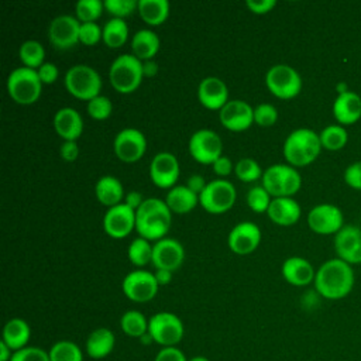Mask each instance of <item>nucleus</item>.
Listing matches in <instances>:
<instances>
[{"label":"nucleus","instance_id":"obj_1","mask_svg":"<svg viewBox=\"0 0 361 361\" xmlns=\"http://www.w3.org/2000/svg\"><path fill=\"white\" fill-rule=\"evenodd\" d=\"M355 276L350 264L340 258L324 261L316 271L314 289L316 292L330 300L345 298L354 286Z\"/></svg>","mask_w":361,"mask_h":361},{"label":"nucleus","instance_id":"obj_2","mask_svg":"<svg viewBox=\"0 0 361 361\" xmlns=\"http://www.w3.org/2000/svg\"><path fill=\"white\" fill-rule=\"evenodd\" d=\"M172 224V212L165 200L147 197L135 212V231L148 241L165 238Z\"/></svg>","mask_w":361,"mask_h":361},{"label":"nucleus","instance_id":"obj_3","mask_svg":"<svg viewBox=\"0 0 361 361\" xmlns=\"http://www.w3.org/2000/svg\"><path fill=\"white\" fill-rule=\"evenodd\" d=\"M322 151L320 137L310 128H296L283 141L282 154L286 162L295 168L310 165Z\"/></svg>","mask_w":361,"mask_h":361},{"label":"nucleus","instance_id":"obj_4","mask_svg":"<svg viewBox=\"0 0 361 361\" xmlns=\"http://www.w3.org/2000/svg\"><path fill=\"white\" fill-rule=\"evenodd\" d=\"M144 79L142 61L133 54L118 55L109 68V82L121 94L135 92Z\"/></svg>","mask_w":361,"mask_h":361},{"label":"nucleus","instance_id":"obj_5","mask_svg":"<svg viewBox=\"0 0 361 361\" xmlns=\"http://www.w3.org/2000/svg\"><path fill=\"white\" fill-rule=\"evenodd\" d=\"M261 185L271 197H293L302 186L299 171L289 164H274L264 169Z\"/></svg>","mask_w":361,"mask_h":361},{"label":"nucleus","instance_id":"obj_6","mask_svg":"<svg viewBox=\"0 0 361 361\" xmlns=\"http://www.w3.org/2000/svg\"><path fill=\"white\" fill-rule=\"evenodd\" d=\"M42 86L37 71L25 66L13 69L6 82V89L11 100L23 106L34 104L41 96Z\"/></svg>","mask_w":361,"mask_h":361},{"label":"nucleus","instance_id":"obj_7","mask_svg":"<svg viewBox=\"0 0 361 361\" xmlns=\"http://www.w3.org/2000/svg\"><path fill=\"white\" fill-rule=\"evenodd\" d=\"M63 85L68 93H71L73 97L89 102L100 94L103 82L94 68L90 65L78 63L66 71Z\"/></svg>","mask_w":361,"mask_h":361},{"label":"nucleus","instance_id":"obj_8","mask_svg":"<svg viewBox=\"0 0 361 361\" xmlns=\"http://www.w3.org/2000/svg\"><path fill=\"white\" fill-rule=\"evenodd\" d=\"M265 86L275 97L289 100L302 90V78L299 72L286 63L272 65L265 73Z\"/></svg>","mask_w":361,"mask_h":361},{"label":"nucleus","instance_id":"obj_9","mask_svg":"<svg viewBox=\"0 0 361 361\" xmlns=\"http://www.w3.org/2000/svg\"><path fill=\"white\" fill-rule=\"evenodd\" d=\"M237 192L230 180L217 178L207 182L199 195V204L210 214H221L228 212L235 203Z\"/></svg>","mask_w":361,"mask_h":361},{"label":"nucleus","instance_id":"obj_10","mask_svg":"<svg viewBox=\"0 0 361 361\" xmlns=\"http://www.w3.org/2000/svg\"><path fill=\"white\" fill-rule=\"evenodd\" d=\"M148 333L161 347H176L183 338L182 320L171 312H158L148 319Z\"/></svg>","mask_w":361,"mask_h":361},{"label":"nucleus","instance_id":"obj_11","mask_svg":"<svg viewBox=\"0 0 361 361\" xmlns=\"http://www.w3.org/2000/svg\"><path fill=\"white\" fill-rule=\"evenodd\" d=\"M188 149L196 162L202 165H213L223 155V142L216 131L200 128L190 135Z\"/></svg>","mask_w":361,"mask_h":361},{"label":"nucleus","instance_id":"obj_12","mask_svg":"<svg viewBox=\"0 0 361 361\" xmlns=\"http://www.w3.org/2000/svg\"><path fill=\"white\" fill-rule=\"evenodd\" d=\"M158 288L159 285L154 276V272L145 269L128 272L121 282L123 293L135 303H145L154 299Z\"/></svg>","mask_w":361,"mask_h":361},{"label":"nucleus","instance_id":"obj_13","mask_svg":"<svg viewBox=\"0 0 361 361\" xmlns=\"http://www.w3.org/2000/svg\"><path fill=\"white\" fill-rule=\"evenodd\" d=\"M113 149L121 162L133 164L144 157L147 151V138L142 131L127 127L116 134L113 140Z\"/></svg>","mask_w":361,"mask_h":361},{"label":"nucleus","instance_id":"obj_14","mask_svg":"<svg viewBox=\"0 0 361 361\" xmlns=\"http://www.w3.org/2000/svg\"><path fill=\"white\" fill-rule=\"evenodd\" d=\"M307 226L316 234H337L344 226V217L340 207L331 203H320L307 213Z\"/></svg>","mask_w":361,"mask_h":361},{"label":"nucleus","instance_id":"obj_15","mask_svg":"<svg viewBox=\"0 0 361 361\" xmlns=\"http://www.w3.org/2000/svg\"><path fill=\"white\" fill-rule=\"evenodd\" d=\"M80 23L75 16L62 14L55 17L48 27V38L54 48L65 51L79 42Z\"/></svg>","mask_w":361,"mask_h":361},{"label":"nucleus","instance_id":"obj_16","mask_svg":"<svg viewBox=\"0 0 361 361\" xmlns=\"http://www.w3.org/2000/svg\"><path fill=\"white\" fill-rule=\"evenodd\" d=\"M179 173V161L172 152H158L149 162V178L157 188L169 190L176 185Z\"/></svg>","mask_w":361,"mask_h":361},{"label":"nucleus","instance_id":"obj_17","mask_svg":"<svg viewBox=\"0 0 361 361\" xmlns=\"http://www.w3.org/2000/svg\"><path fill=\"white\" fill-rule=\"evenodd\" d=\"M103 230L114 240L127 237L133 230H135V212L124 202L109 207L103 216Z\"/></svg>","mask_w":361,"mask_h":361},{"label":"nucleus","instance_id":"obj_18","mask_svg":"<svg viewBox=\"0 0 361 361\" xmlns=\"http://www.w3.org/2000/svg\"><path fill=\"white\" fill-rule=\"evenodd\" d=\"M185 261L183 245L171 237L161 238L152 244V265L155 269H166L175 272Z\"/></svg>","mask_w":361,"mask_h":361},{"label":"nucleus","instance_id":"obj_19","mask_svg":"<svg viewBox=\"0 0 361 361\" xmlns=\"http://www.w3.org/2000/svg\"><path fill=\"white\" fill-rule=\"evenodd\" d=\"M261 228L252 221H240L228 233V248L237 255H248L254 252L261 243Z\"/></svg>","mask_w":361,"mask_h":361},{"label":"nucleus","instance_id":"obj_20","mask_svg":"<svg viewBox=\"0 0 361 361\" xmlns=\"http://www.w3.org/2000/svg\"><path fill=\"white\" fill-rule=\"evenodd\" d=\"M219 120L220 124L228 131H245L254 123V107H251L245 100H228L227 104L219 111Z\"/></svg>","mask_w":361,"mask_h":361},{"label":"nucleus","instance_id":"obj_21","mask_svg":"<svg viewBox=\"0 0 361 361\" xmlns=\"http://www.w3.org/2000/svg\"><path fill=\"white\" fill-rule=\"evenodd\" d=\"M334 250L337 258L350 265L361 264V228L354 224H344L343 228L334 234Z\"/></svg>","mask_w":361,"mask_h":361},{"label":"nucleus","instance_id":"obj_22","mask_svg":"<svg viewBox=\"0 0 361 361\" xmlns=\"http://www.w3.org/2000/svg\"><path fill=\"white\" fill-rule=\"evenodd\" d=\"M197 100L207 110L220 111L228 102V87L217 76H206L197 86Z\"/></svg>","mask_w":361,"mask_h":361},{"label":"nucleus","instance_id":"obj_23","mask_svg":"<svg viewBox=\"0 0 361 361\" xmlns=\"http://www.w3.org/2000/svg\"><path fill=\"white\" fill-rule=\"evenodd\" d=\"M54 130L63 141H78L83 133V118L73 107H62L54 114Z\"/></svg>","mask_w":361,"mask_h":361},{"label":"nucleus","instance_id":"obj_24","mask_svg":"<svg viewBox=\"0 0 361 361\" xmlns=\"http://www.w3.org/2000/svg\"><path fill=\"white\" fill-rule=\"evenodd\" d=\"M333 116L340 126H351L361 118V97L355 92L347 90L337 94L333 102Z\"/></svg>","mask_w":361,"mask_h":361},{"label":"nucleus","instance_id":"obj_25","mask_svg":"<svg viewBox=\"0 0 361 361\" xmlns=\"http://www.w3.org/2000/svg\"><path fill=\"white\" fill-rule=\"evenodd\" d=\"M283 279L293 286H306L314 281L316 271L313 265L303 257H289L281 267Z\"/></svg>","mask_w":361,"mask_h":361},{"label":"nucleus","instance_id":"obj_26","mask_svg":"<svg viewBox=\"0 0 361 361\" xmlns=\"http://www.w3.org/2000/svg\"><path fill=\"white\" fill-rule=\"evenodd\" d=\"M302 209L293 197H274L268 207L267 216L278 226L289 227L299 221Z\"/></svg>","mask_w":361,"mask_h":361},{"label":"nucleus","instance_id":"obj_27","mask_svg":"<svg viewBox=\"0 0 361 361\" xmlns=\"http://www.w3.org/2000/svg\"><path fill=\"white\" fill-rule=\"evenodd\" d=\"M94 195L99 203L107 209L123 203L126 197L121 182L113 175H104L97 179L94 185Z\"/></svg>","mask_w":361,"mask_h":361},{"label":"nucleus","instance_id":"obj_28","mask_svg":"<svg viewBox=\"0 0 361 361\" xmlns=\"http://www.w3.org/2000/svg\"><path fill=\"white\" fill-rule=\"evenodd\" d=\"M161 47L159 37L148 28L138 30L131 38V54L145 62L154 59Z\"/></svg>","mask_w":361,"mask_h":361},{"label":"nucleus","instance_id":"obj_29","mask_svg":"<svg viewBox=\"0 0 361 361\" xmlns=\"http://www.w3.org/2000/svg\"><path fill=\"white\" fill-rule=\"evenodd\" d=\"M165 203L175 214H186L199 204V195L193 193L186 185H175L165 196Z\"/></svg>","mask_w":361,"mask_h":361},{"label":"nucleus","instance_id":"obj_30","mask_svg":"<svg viewBox=\"0 0 361 361\" xmlns=\"http://www.w3.org/2000/svg\"><path fill=\"white\" fill-rule=\"evenodd\" d=\"M116 344L113 331L107 327L94 329L86 338V353L90 358L102 360L107 357Z\"/></svg>","mask_w":361,"mask_h":361},{"label":"nucleus","instance_id":"obj_31","mask_svg":"<svg viewBox=\"0 0 361 361\" xmlns=\"http://www.w3.org/2000/svg\"><path fill=\"white\" fill-rule=\"evenodd\" d=\"M30 337L31 329L24 319L13 317L3 327L1 341H4L14 353L27 347Z\"/></svg>","mask_w":361,"mask_h":361},{"label":"nucleus","instance_id":"obj_32","mask_svg":"<svg viewBox=\"0 0 361 361\" xmlns=\"http://www.w3.org/2000/svg\"><path fill=\"white\" fill-rule=\"evenodd\" d=\"M171 6L166 0H138L137 11L144 23L157 27L166 21L169 17Z\"/></svg>","mask_w":361,"mask_h":361},{"label":"nucleus","instance_id":"obj_33","mask_svg":"<svg viewBox=\"0 0 361 361\" xmlns=\"http://www.w3.org/2000/svg\"><path fill=\"white\" fill-rule=\"evenodd\" d=\"M128 25L124 20L121 18H110L104 25H103V37L102 41L104 42L106 47L109 48H121L127 39H128Z\"/></svg>","mask_w":361,"mask_h":361},{"label":"nucleus","instance_id":"obj_34","mask_svg":"<svg viewBox=\"0 0 361 361\" xmlns=\"http://www.w3.org/2000/svg\"><path fill=\"white\" fill-rule=\"evenodd\" d=\"M18 58L23 66L30 69H38L45 61V48L37 39H27L18 48Z\"/></svg>","mask_w":361,"mask_h":361},{"label":"nucleus","instance_id":"obj_35","mask_svg":"<svg viewBox=\"0 0 361 361\" xmlns=\"http://www.w3.org/2000/svg\"><path fill=\"white\" fill-rule=\"evenodd\" d=\"M320 142L322 148L327 151H340L347 145L348 141V133L344 126L340 124H330L324 127L320 133Z\"/></svg>","mask_w":361,"mask_h":361},{"label":"nucleus","instance_id":"obj_36","mask_svg":"<svg viewBox=\"0 0 361 361\" xmlns=\"http://www.w3.org/2000/svg\"><path fill=\"white\" fill-rule=\"evenodd\" d=\"M120 327L128 337L140 338L148 331V319L138 310H127L120 317Z\"/></svg>","mask_w":361,"mask_h":361},{"label":"nucleus","instance_id":"obj_37","mask_svg":"<svg viewBox=\"0 0 361 361\" xmlns=\"http://www.w3.org/2000/svg\"><path fill=\"white\" fill-rule=\"evenodd\" d=\"M127 255L134 267L142 269V267L152 262V245L148 240L138 235L130 243L127 248Z\"/></svg>","mask_w":361,"mask_h":361},{"label":"nucleus","instance_id":"obj_38","mask_svg":"<svg viewBox=\"0 0 361 361\" xmlns=\"http://www.w3.org/2000/svg\"><path fill=\"white\" fill-rule=\"evenodd\" d=\"M49 361H83L79 345L69 340H59L52 344L48 351Z\"/></svg>","mask_w":361,"mask_h":361},{"label":"nucleus","instance_id":"obj_39","mask_svg":"<svg viewBox=\"0 0 361 361\" xmlns=\"http://www.w3.org/2000/svg\"><path fill=\"white\" fill-rule=\"evenodd\" d=\"M104 11V4L100 0H79L75 4V17L79 23H96Z\"/></svg>","mask_w":361,"mask_h":361},{"label":"nucleus","instance_id":"obj_40","mask_svg":"<svg viewBox=\"0 0 361 361\" xmlns=\"http://www.w3.org/2000/svg\"><path fill=\"white\" fill-rule=\"evenodd\" d=\"M234 173L235 176L244 182V183H250V182H255L258 179L262 178V168L261 165L254 159V158H241L237 161V164L234 165Z\"/></svg>","mask_w":361,"mask_h":361},{"label":"nucleus","instance_id":"obj_41","mask_svg":"<svg viewBox=\"0 0 361 361\" xmlns=\"http://www.w3.org/2000/svg\"><path fill=\"white\" fill-rule=\"evenodd\" d=\"M86 111L93 120L103 121V120H107L111 116L113 103L107 96L99 94V96H96V97H93L92 100L87 102Z\"/></svg>","mask_w":361,"mask_h":361},{"label":"nucleus","instance_id":"obj_42","mask_svg":"<svg viewBox=\"0 0 361 361\" xmlns=\"http://www.w3.org/2000/svg\"><path fill=\"white\" fill-rule=\"evenodd\" d=\"M247 204L248 207L255 212V213H267L268 207L271 204V195L265 190V188L262 185H257L252 186L248 193H247Z\"/></svg>","mask_w":361,"mask_h":361},{"label":"nucleus","instance_id":"obj_43","mask_svg":"<svg viewBox=\"0 0 361 361\" xmlns=\"http://www.w3.org/2000/svg\"><path fill=\"white\" fill-rule=\"evenodd\" d=\"M103 4L104 11H107L111 16V18L121 20L131 16L138 7V1L135 0H104Z\"/></svg>","mask_w":361,"mask_h":361},{"label":"nucleus","instance_id":"obj_44","mask_svg":"<svg viewBox=\"0 0 361 361\" xmlns=\"http://www.w3.org/2000/svg\"><path fill=\"white\" fill-rule=\"evenodd\" d=\"M278 121V110L271 103H259L254 107V123L259 127H271Z\"/></svg>","mask_w":361,"mask_h":361},{"label":"nucleus","instance_id":"obj_45","mask_svg":"<svg viewBox=\"0 0 361 361\" xmlns=\"http://www.w3.org/2000/svg\"><path fill=\"white\" fill-rule=\"evenodd\" d=\"M103 37V27L97 23H80L79 42L86 47L96 45Z\"/></svg>","mask_w":361,"mask_h":361},{"label":"nucleus","instance_id":"obj_46","mask_svg":"<svg viewBox=\"0 0 361 361\" xmlns=\"http://www.w3.org/2000/svg\"><path fill=\"white\" fill-rule=\"evenodd\" d=\"M10 361H49V354L39 347L27 345L23 350L16 351Z\"/></svg>","mask_w":361,"mask_h":361},{"label":"nucleus","instance_id":"obj_47","mask_svg":"<svg viewBox=\"0 0 361 361\" xmlns=\"http://www.w3.org/2000/svg\"><path fill=\"white\" fill-rule=\"evenodd\" d=\"M344 182L357 190H361V161L350 164L344 169Z\"/></svg>","mask_w":361,"mask_h":361},{"label":"nucleus","instance_id":"obj_48","mask_svg":"<svg viewBox=\"0 0 361 361\" xmlns=\"http://www.w3.org/2000/svg\"><path fill=\"white\" fill-rule=\"evenodd\" d=\"M37 73H38L39 80L42 82V85H52L54 82H56V79L59 76L58 66L52 62H45L44 65H41L37 69Z\"/></svg>","mask_w":361,"mask_h":361},{"label":"nucleus","instance_id":"obj_49","mask_svg":"<svg viewBox=\"0 0 361 361\" xmlns=\"http://www.w3.org/2000/svg\"><path fill=\"white\" fill-rule=\"evenodd\" d=\"M154 361H189V360L185 357L183 351L179 350L178 347H162L157 353Z\"/></svg>","mask_w":361,"mask_h":361},{"label":"nucleus","instance_id":"obj_50","mask_svg":"<svg viewBox=\"0 0 361 361\" xmlns=\"http://www.w3.org/2000/svg\"><path fill=\"white\" fill-rule=\"evenodd\" d=\"M276 6L275 0H247L245 7L252 13V14H268L269 11L274 10Z\"/></svg>","mask_w":361,"mask_h":361},{"label":"nucleus","instance_id":"obj_51","mask_svg":"<svg viewBox=\"0 0 361 361\" xmlns=\"http://www.w3.org/2000/svg\"><path fill=\"white\" fill-rule=\"evenodd\" d=\"M61 158L65 162H73L79 157V145L78 141H63L59 148Z\"/></svg>","mask_w":361,"mask_h":361},{"label":"nucleus","instance_id":"obj_52","mask_svg":"<svg viewBox=\"0 0 361 361\" xmlns=\"http://www.w3.org/2000/svg\"><path fill=\"white\" fill-rule=\"evenodd\" d=\"M213 172L219 176V178H224L228 176L231 172H234V165L231 162V159L227 155H221L213 165Z\"/></svg>","mask_w":361,"mask_h":361},{"label":"nucleus","instance_id":"obj_53","mask_svg":"<svg viewBox=\"0 0 361 361\" xmlns=\"http://www.w3.org/2000/svg\"><path fill=\"white\" fill-rule=\"evenodd\" d=\"M185 185H186L193 193L200 195V193L203 192V189L206 188L207 182H206V179H204L202 175L195 173V175H190V176L188 178V180H186Z\"/></svg>","mask_w":361,"mask_h":361},{"label":"nucleus","instance_id":"obj_54","mask_svg":"<svg viewBox=\"0 0 361 361\" xmlns=\"http://www.w3.org/2000/svg\"><path fill=\"white\" fill-rule=\"evenodd\" d=\"M144 196L140 193V192H137V190H130V192H127L126 193V197H124V203L130 207V209H133L134 212H137L138 209H140V206L144 203Z\"/></svg>","mask_w":361,"mask_h":361},{"label":"nucleus","instance_id":"obj_55","mask_svg":"<svg viewBox=\"0 0 361 361\" xmlns=\"http://www.w3.org/2000/svg\"><path fill=\"white\" fill-rule=\"evenodd\" d=\"M172 274L171 271H166V269H155L154 272V276L158 282L159 286H164V285H168L171 281H172Z\"/></svg>","mask_w":361,"mask_h":361},{"label":"nucleus","instance_id":"obj_56","mask_svg":"<svg viewBox=\"0 0 361 361\" xmlns=\"http://www.w3.org/2000/svg\"><path fill=\"white\" fill-rule=\"evenodd\" d=\"M142 72L144 78H154L158 73V63L154 59L142 62Z\"/></svg>","mask_w":361,"mask_h":361},{"label":"nucleus","instance_id":"obj_57","mask_svg":"<svg viewBox=\"0 0 361 361\" xmlns=\"http://www.w3.org/2000/svg\"><path fill=\"white\" fill-rule=\"evenodd\" d=\"M13 354L14 351L4 341H0V361H10Z\"/></svg>","mask_w":361,"mask_h":361},{"label":"nucleus","instance_id":"obj_58","mask_svg":"<svg viewBox=\"0 0 361 361\" xmlns=\"http://www.w3.org/2000/svg\"><path fill=\"white\" fill-rule=\"evenodd\" d=\"M138 340H140V341H141V344H144V345H149V344L155 343V341H154V338H152V336H151L148 331H147L144 336H141Z\"/></svg>","mask_w":361,"mask_h":361},{"label":"nucleus","instance_id":"obj_59","mask_svg":"<svg viewBox=\"0 0 361 361\" xmlns=\"http://www.w3.org/2000/svg\"><path fill=\"white\" fill-rule=\"evenodd\" d=\"M189 361H210V360L206 358V357H203V355H195V357H192Z\"/></svg>","mask_w":361,"mask_h":361}]
</instances>
